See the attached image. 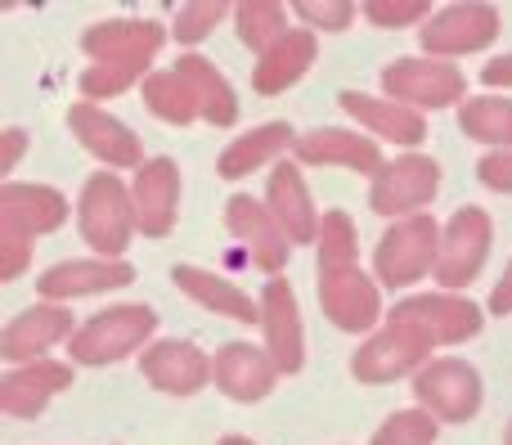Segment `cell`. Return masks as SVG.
<instances>
[{
  "label": "cell",
  "mask_w": 512,
  "mask_h": 445,
  "mask_svg": "<svg viewBox=\"0 0 512 445\" xmlns=\"http://www.w3.org/2000/svg\"><path fill=\"white\" fill-rule=\"evenodd\" d=\"M477 176H481V185L495 189V194H512V149L486 153V158L477 162Z\"/></svg>",
  "instance_id": "40"
},
{
  "label": "cell",
  "mask_w": 512,
  "mask_h": 445,
  "mask_svg": "<svg viewBox=\"0 0 512 445\" xmlns=\"http://www.w3.org/2000/svg\"><path fill=\"white\" fill-rule=\"evenodd\" d=\"M387 320L414 324V329H423L427 338L436 342V347H459V342L477 338V333L486 329V311H481L472 297L445 293V288H436V293H414V297H405V302L391 306Z\"/></svg>",
  "instance_id": "10"
},
{
  "label": "cell",
  "mask_w": 512,
  "mask_h": 445,
  "mask_svg": "<svg viewBox=\"0 0 512 445\" xmlns=\"http://www.w3.org/2000/svg\"><path fill=\"white\" fill-rule=\"evenodd\" d=\"M490 243H495V221L481 207H459L441 230V261H436V284L445 293H463L472 279L486 270Z\"/></svg>",
  "instance_id": "8"
},
{
  "label": "cell",
  "mask_w": 512,
  "mask_h": 445,
  "mask_svg": "<svg viewBox=\"0 0 512 445\" xmlns=\"http://www.w3.org/2000/svg\"><path fill=\"white\" fill-rule=\"evenodd\" d=\"M337 104H342V113L351 117L364 135H373L378 144L387 140V144H400V149H418V144L427 140V117L414 113V108H405V104H396V99H387V95L342 90Z\"/></svg>",
  "instance_id": "20"
},
{
  "label": "cell",
  "mask_w": 512,
  "mask_h": 445,
  "mask_svg": "<svg viewBox=\"0 0 512 445\" xmlns=\"http://www.w3.org/2000/svg\"><path fill=\"white\" fill-rule=\"evenodd\" d=\"M319 270H333V266H360V234H355V221L346 212H324V225H319Z\"/></svg>",
  "instance_id": "33"
},
{
  "label": "cell",
  "mask_w": 512,
  "mask_h": 445,
  "mask_svg": "<svg viewBox=\"0 0 512 445\" xmlns=\"http://www.w3.org/2000/svg\"><path fill=\"white\" fill-rule=\"evenodd\" d=\"M180 167L176 158H149L131 180V203H135V225L144 239H167L176 230L180 216Z\"/></svg>",
  "instance_id": "19"
},
{
  "label": "cell",
  "mask_w": 512,
  "mask_h": 445,
  "mask_svg": "<svg viewBox=\"0 0 512 445\" xmlns=\"http://www.w3.org/2000/svg\"><path fill=\"white\" fill-rule=\"evenodd\" d=\"M414 401H418V410H427L441 423H468L481 414L486 387H481V374L468 360L436 356L432 365L414 378Z\"/></svg>",
  "instance_id": "9"
},
{
  "label": "cell",
  "mask_w": 512,
  "mask_h": 445,
  "mask_svg": "<svg viewBox=\"0 0 512 445\" xmlns=\"http://www.w3.org/2000/svg\"><path fill=\"white\" fill-rule=\"evenodd\" d=\"M171 284H176L180 293L189 297V302L207 306L212 315H225V320L248 324V329H252V324H261V302H252V293H243L234 279L216 275V270L180 261V266L171 270Z\"/></svg>",
  "instance_id": "26"
},
{
  "label": "cell",
  "mask_w": 512,
  "mask_h": 445,
  "mask_svg": "<svg viewBox=\"0 0 512 445\" xmlns=\"http://www.w3.org/2000/svg\"><path fill=\"white\" fill-rule=\"evenodd\" d=\"M225 225H230V234L248 248L252 266L265 270L270 279H279V270L288 266V257H292V239L283 234V225L274 221L270 207L256 203L252 194H234L230 203H225Z\"/></svg>",
  "instance_id": "18"
},
{
  "label": "cell",
  "mask_w": 512,
  "mask_h": 445,
  "mask_svg": "<svg viewBox=\"0 0 512 445\" xmlns=\"http://www.w3.org/2000/svg\"><path fill=\"white\" fill-rule=\"evenodd\" d=\"M32 266V239L18 234L14 225H0V279H18L23 270Z\"/></svg>",
  "instance_id": "39"
},
{
  "label": "cell",
  "mask_w": 512,
  "mask_h": 445,
  "mask_svg": "<svg viewBox=\"0 0 512 445\" xmlns=\"http://www.w3.org/2000/svg\"><path fill=\"white\" fill-rule=\"evenodd\" d=\"M153 333H158V311L144 302H122L108 306V311L90 315L68 342L72 365H117L126 356H144L153 347Z\"/></svg>",
  "instance_id": "1"
},
{
  "label": "cell",
  "mask_w": 512,
  "mask_h": 445,
  "mask_svg": "<svg viewBox=\"0 0 512 445\" xmlns=\"http://www.w3.org/2000/svg\"><path fill=\"white\" fill-rule=\"evenodd\" d=\"M135 284V266L131 261H108V257H77V261H59V266L41 270L36 279V297L41 302H77V297H99V293H117V288Z\"/></svg>",
  "instance_id": "17"
},
{
  "label": "cell",
  "mask_w": 512,
  "mask_h": 445,
  "mask_svg": "<svg viewBox=\"0 0 512 445\" xmlns=\"http://www.w3.org/2000/svg\"><path fill=\"white\" fill-rule=\"evenodd\" d=\"M140 374L167 396H198L212 383V356L203 347H194V342L158 338L140 356Z\"/></svg>",
  "instance_id": "22"
},
{
  "label": "cell",
  "mask_w": 512,
  "mask_h": 445,
  "mask_svg": "<svg viewBox=\"0 0 512 445\" xmlns=\"http://www.w3.org/2000/svg\"><path fill=\"white\" fill-rule=\"evenodd\" d=\"M77 230L86 239V248L95 257L122 261V252L131 248V239L140 234L135 225V203H131V185L117 171H95L81 185L77 198Z\"/></svg>",
  "instance_id": "2"
},
{
  "label": "cell",
  "mask_w": 512,
  "mask_h": 445,
  "mask_svg": "<svg viewBox=\"0 0 512 445\" xmlns=\"http://www.w3.org/2000/svg\"><path fill=\"white\" fill-rule=\"evenodd\" d=\"M441 230L432 216H405V221H391L387 234L373 248V279L391 293H405V288L423 284L427 275H436V261H441Z\"/></svg>",
  "instance_id": "3"
},
{
  "label": "cell",
  "mask_w": 512,
  "mask_h": 445,
  "mask_svg": "<svg viewBox=\"0 0 512 445\" xmlns=\"http://www.w3.org/2000/svg\"><path fill=\"white\" fill-rule=\"evenodd\" d=\"M504 445H512V419H508V428H504Z\"/></svg>",
  "instance_id": "45"
},
{
  "label": "cell",
  "mask_w": 512,
  "mask_h": 445,
  "mask_svg": "<svg viewBox=\"0 0 512 445\" xmlns=\"http://www.w3.org/2000/svg\"><path fill=\"white\" fill-rule=\"evenodd\" d=\"M481 86H490V95L512 90V54H499V59H490L486 68H481Z\"/></svg>",
  "instance_id": "41"
},
{
  "label": "cell",
  "mask_w": 512,
  "mask_h": 445,
  "mask_svg": "<svg viewBox=\"0 0 512 445\" xmlns=\"http://www.w3.org/2000/svg\"><path fill=\"white\" fill-rule=\"evenodd\" d=\"M279 378L283 374H279V365L270 360V351L252 347V342H225V347L216 351V360H212L216 392L230 396V401H239V405L265 401Z\"/></svg>",
  "instance_id": "21"
},
{
  "label": "cell",
  "mask_w": 512,
  "mask_h": 445,
  "mask_svg": "<svg viewBox=\"0 0 512 445\" xmlns=\"http://www.w3.org/2000/svg\"><path fill=\"white\" fill-rule=\"evenodd\" d=\"M288 5H279V0H239L234 5V27H239V41L248 45V50L261 59L270 45H279L283 36L292 32L288 27Z\"/></svg>",
  "instance_id": "32"
},
{
  "label": "cell",
  "mask_w": 512,
  "mask_h": 445,
  "mask_svg": "<svg viewBox=\"0 0 512 445\" xmlns=\"http://www.w3.org/2000/svg\"><path fill=\"white\" fill-rule=\"evenodd\" d=\"M230 14H234V5H225V0H194V5H180L176 23H171V36H176L180 45H198V41H207L212 27L225 23Z\"/></svg>",
  "instance_id": "36"
},
{
  "label": "cell",
  "mask_w": 512,
  "mask_h": 445,
  "mask_svg": "<svg viewBox=\"0 0 512 445\" xmlns=\"http://www.w3.org/2000/svg\"><path fill=\"white\" fill-rule=\"evenodd\" d=\"M292 158H297L301 167H346L369 180L387 167L382 144L364 131H351V126H315V131H301Z\"/></svg>",
  "instance_id": "16"
},
{
  "label": "cell",
  "mask_w": 512,
  "mask_h": 445,
  "mask_svg": "<svg viewBox=\"0 0 512 445\" xmlns=\"http://www.w3.org/2000/svg\"><path fill=\"white\" fill-rule=\"evenodd\" d=\"M382 95L396 104L414 108V113H441V108H463L468 104V77L459 63L450 59H427V54H400L382 68Z\"/></svg>",
  "instance_id": "4"
},
{
  "label": "cell",
  "mask_w": 512,
  "mask_h": 445,
  "mask_svg": "<svg viewBox=\"0 0 512 445\" xmlns=\"http://www.w3.org/2000/svg\"><path fill=\"white\" fill-rule=\"evenodd\" d=\"M436 194H441V162L427 153H400L373 176L369 207L387 221H405V216H423Z\"/></svg>",
  "instance_id": "7"
},
{
  "label": "cell",
  "mask_w": 512,
  "mask_h": 445,
  "mask_svg": "<svg viewBox=\"0 0 512 445\" xmlns=\"http://www.w3.org/2000/svg\"><path fill=\"white\" fill-rule=\"evenodd\" d=\"M261 347L279 365L283 378L301 374L306 365V329H301V306L288 279H265L261 288Z\"/></svg>",
  "instance_id": "14"
},
{
  "label": "cell",
  "mask_w": 512,
  "mask_h": 445,
  "mask_svg": "<svg viewBox=\"0 0 512 445\" xmlns=\"http://www.w3.org/2000/svg\"><path fill=\"white\" fill-rule=\"evenodd\" d=\"M459 131L477 144L495 149H512V99L508 95H472L459 108Z\"/></svg>",
  "instance_id": "31"
},
{
  "label": "cell",
  "mask_w": 512,
  "mask_h": 445,
  "mask_svg": "<svg viewBox=\"0 0 512 445\" xmlns=\"http://www.w3.org/2000/svg\"><path fill=\"white\" fill-rule=\"evenodd\" d=\"M176 72L189 81V90H194V99H198V113H203L207 126H221V131H230V126L239 122V95H234L230 77H225V72L216 68L207 54L185 50L176 59Z\"/></svg>",
  "instance_id": "29"
},
{
  "label": "cell",
  "mask_w": 512,
  "mask_h": 445,
  "mask_svg": "<svg viewBox=\"0 0 512 445\" xmlns=\"http://www.w3.org/2000/svg\"><path fill=\"white\" fill-rule=\"evenodd\" d=\"M144 77H149L144 68H126V63H86L77 86H81V99H86V104H99V99L126 95L131 86H144Z\"/></svg>",
  "instance_id": "34"
},
{
  "label": "cell",
  "mask_w": 512,
  "mask_h": 445,
  "mask_svg": "<svg viewBox=\"0 0 512 445\" xmlns=\"http://www.w3.org/2000/svg\"><path fill=\"white\" fill-rule=\"evenodd\" d=\"M319 306H324V320L342 333H364L369 338L373 329H382V288L360 266L319 270Z\"/></svg>",
  "instance_id": "11"
},
{
  "label": "cell",
  "mask_w": 512,
  "mask_h": 445,
  "mask_svg": "<svg viewBox=\"0 0 512 445\" xmlns=\"http://www.w3.org/2000/svg\"><path fill=\"white\" fill-rule=\"evenodd\" d=\"M265 207H270L274 221L283 225V234L292 239V248L319 239L324 216H319L315 198H310V185H306V176H301V162L283 158L279 167H270V180H265Z\"/></svg>",
  "instance_id": "23"
},
{
  "label": "cell",
  "mask_w": 512,
  "mask_h": 445,
  "mask_svg": "<svg viewBox=\"0 0 512 445\" xmlns=\"http://www.w3.org/2000/svg\"><path fill=\"white\" fill-rule=\"evenodd\" d=\"M441 437V419H432L427 410H396L378 432H373L369 445H436Z\"/></svg>",
  "instance_id": "35"
},
{
  "label": "cell",
  "mask_w": 512,
  "mask_h": 445,
  "mask_svg": "<svg viewBox=\"0 0 512 445\" xmlns=\"http://www.w3.org/2000/svg\"><path fill=\"white\" fill-rule=\"evenodd\" d=\"M490 315H512V261L504 266V275H499V284L490 288V302H486Z\"/></svg>",
  "instance_id": "43"
},
{
  "label": "cell",
  "mask_w": 512,
  "mask_h": 445,
  "mask_svg": "<svg viewBox=\"0 0 512 445\" xmlns=\"http://www.w3.org/2000/svg\"><path fill=\"white\" fill-rule=\"evenodd\" d=\"M162 45H167V27L158 18H104L81 32V50L90 63H126L144 72Z\"/></svg>",
  "instance_id": "13"
},
{
  "label": "cell",
  "mask_w": 512,
  "mask_h": 445,
  "mask_svg": "<svg viewBox=\"0 0 512 445\" xmlns=\"http://www.w3.org/2000/svg\"><path fill=\"white\" fill-rule=\"evenodd\" d=\"M0 144H5V153H0V171H14L18 167V158H23V149H27V131H18V126H9L5 135H0Z\"/></svg>",
  "instance_id": "42"
},
{
  "label": "cell",
  "mask_w": 512,
  "mask_h": 445,
  "mask_svg": "<svg viewBox=\"0 0 512 445\" xmlns=\"http://www.w3.org/2000/svg\"><path fill=\"white\" fill-rule=\"evenodd\" d=\"M216 445H256V441H248V437H221Z\"/></svg>",
  "instance_id": "44"
},
{
  "label": "cell",
  "mask_w": 512,
  "mask_h": 445,
  "mask_svg": "<svg viewBox=\"0 0 512 445\" xmlns=\"http://www.w3.org/2000/svg\"><path fill=\"white\" fill-rule=\"evenodd\" d=\"M292 14H297L310 32H346V27L355 23V14H360V5H351V0H297Z\"/></svg>",
  "instance_id": "38"
},
{
  "label": "cell",
  "mask_w": 512,
  "mask_h": 445,
  "mask_svg": "<svg viewBox=\"0 0 512 445\" xmlns=\"http://www.w3.org/2000/svg\"><path fill=\"white\" fill-rule=\"evenodd\" d=\"M499 18L495 5L486 0H459V5H445L418 27V45H423L427 59H463V54H481L495 45Z\"/></svg>",
  "instance_id": "6"
},
{
  "label": "cell",
  "mask_w": 512,
  "mask_h": 445,
  "mask_svg": "<svg viewBox=\"0 0 512 445\" xmlns=\"http://www.w3.org/2000/svg\"><path fill=\"white\" fill-rule=\"evenodd\" d=\"M68 387H72V365H63V360L45 356V360H32V365H14L0 378V414H9V419H36Z\"/></svg>",
  "instance_id": "25"
},
{
  "label": "cell",
  "mask_w": 512,
  "mask_h": 445,
  "mask_svg": "<svg viewBox=\"0 0 512 445\" xmlns=\"http://www.w3.org/2000/svg\"><path fill=\"white\" fill-rule=\"evenodd\" d=\"M315 54H319V36L310 32V27H292L279 45H270V50L252 63V90L256 95H283V90L297 86L310 72Z\"/></svg>",
  "instance_id": "28"
},
{
  "label": "cell",
  "mask_w": 512,
  "mask_h": 445,
  "mask_svg": "<svg viewBox=\"0 0 512 445\" xmlns=\"http://www.w3.org/2000/svg\"><path fill=\"white\" fill-rule=\"evenodd\" d=\"M297 149V131L288 122H261L248 135L230 140V149L216 158V176L221 180H243L261 167H279L283 153Z\"/></svg>",
  "instance_id": "27"
},
{
  "label": "cell",
  "mask_w": 512,
  "mask_h": 445,
  "mask_svg": "<svg viewBox=\"0 0 512 445\" xmlns=\"http://www.w3.org/2000/svg\"><path fill=\"white\" fill-rule=\"evenodd\" d=\"M140 95H144V108H149V113L158 117V122H167V126L203 122L194 90H189V81L180 77L176 68H167V72H149V77H144V86H140Z\"/></svg>",
  "instance_id": "30"
},
{
  "label": "cell",
  "mask_w": 512,
  "mask_h": 445,
  "mask_svg": "<svg viewBox=\"0 0 512 445\" xmlns=\"http://www.w3.org/2000/svg\"><path fill=\"white\" fill-rule=\"evenodd\" d=\"M72 216L68 194H59L54 185H32V180H5L0 185V225H14L27 239L54 234Z\"/></svg>",
  "instance_id": "24"
},
{
  "label": "cell",
  "mask_w": 512,
  "mask_h": 445,
  "mask_svg": "<svg viewBox=\"0 0 512 445\" xmlns=\"http://www.w3.org/2000/svg\"><path fill=\"white\" fill-rule=\"evenodd\" d=\"M77 324H72V311L59 302H36L27 311H18L14 320L0 329V360L9 369L14 365H32V360H45V351L59 347V342H72Z\"/></svg>",
  "instance_id": "15"
},
{
  "label": "cell",
  "mask_w": 512,
  "mask_h": 445,
  "mask_svg": "<svg viewBox=\"0 0 512 445\" xmlns=\"http://www.w3.org/2000/svg\"><path fill=\"white\" fill-rule=\"evenodd\" d=\"M68 131L77 135L81 149L95 162H104L108 171H140L144 162H149L140 135H135L122 117H113L99 104H86V99H77V104L68 108Z\"/></svg>",
  "instance_id": "12"
},
{
  "label": "cell",
  "mask_w": 512,
  "mask_h": 445,
  "mask_svg": "<svg viewBox=\"0 0 512 445\" xmlns=\"http://www.w3.org/2000/svg\"><path fill=\"white\" fill-rule=\"evenodd\" d=\"M360 14L382 32H396V27H423L436 9L427 0H364Z\"/></svg>",
  "instance_id": "37"
},
{
  "label": "cell",
  "mask_w": 512,
  "mask_h": 445,
  "mask_svg": "<svg viewBox=\"0 0 512 445\" xmlns=\"http://www.w3.org/2000/svg\"><path fill=\"white\" fill-rule=\"evenodd\" d=\"M432 351H436V342L427 338L423 329L387 320L382 329H373L369 338L351 351V378H360V383H369V387L396 383V378H409V374L418 378L436 360Z\"/></svg>",
  "instance_id": "5"
}]
</instances>
